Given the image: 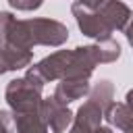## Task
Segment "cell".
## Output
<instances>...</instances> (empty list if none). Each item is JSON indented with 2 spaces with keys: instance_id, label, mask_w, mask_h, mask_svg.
<instances>
[{
  "instance_id": "6da1fadb",
  "label": "cell",
  "mask_w": 133,
  "mask_h": 133,
  "mask_svg": "<svg viewBox=\"0 0 133 133\" xmlns=\"http://www.w3.org/2000/svg\"><path fill=\"white\" fill-rule=\"evenodd\" d=\"M69 39V29L64 23L56 19H12L8 33H6V44L23 48V50H33L35 46H48V48H60Z\"/></svg>"
},
{
  "instance_id": "7a4b0ae2",
  "label": "cell",
  "mask_w": 133,
  "mask_h": 133,
  "mask_svg": "<svg viewBox=\"0 0 133 133\" xmlns=\"http://www.w3.org/2000/svg\"><path fill=\"white\" fill-rule=\"evenodd\" d=\"M42 85L29 81L25 75L17 77L12 81H8L6 89H4V100L10 108V112H21V110H31V108H39L42 106Z\"/></svg>"
},
{
  "instance_id": "3957f363",
  "label": "cell",
  "mask_w": 133,
  "mask_h": 133,
  "mask_svg": "<svg viewBox=\"0 0 133 133\" xmlns=\"http://www.w3.org/2000/svg\"><path fill=\"white\" fill-rule=\"evenodd\" d=\"M71 12L77 21V27L83 35L91 37V39H106V37H112V29L110 25L106 23V19L100 15L98 8H87L85 4H81L79 0L71 4Z\"/></svg>"
},
{
  "instance_id": "277c9868",
  "label": "cell",
  "mask_w": 133,
  "mask_h": 133,
  "mask_svg": "<svg viewBox=\"0 0 133 133\" xmlns=\"http://www.w3.org/2000/svg\"><path fill=\"white\" fill-rule=\"evenodd\" d=\"M42 112H44V118H46V125H48L50 133H64L73 123V112L69 110V106L60 104L54 96L44 98Z\"/></svg>"
},
{
  "instance_id": "5b68a950",
  "label": "cell",
  "mask_w": 133,
  "mask_h": 133,
  "mask_svg": "<svg viewBox=\"0 0 133 133\" xmlns=\"http://www.w3.org/2000/svg\"><path fill=\"white\" fill-rule=\"evenodd\" d=\"M89 79L87 77H64V79H58L56 87H54V98L60 102V104H71L75 100H81L89 94Z\"/></svg>"
},
{
  "instance_id": "8992f818",
  "label": "cell",
  "mask_w": 133,
  "mask_h": 133,
  "mask_svg": "<svg viewBox=\"0 0 133 133\" xmlns=\"http://www.w3.org/2000/svg\"><path fill=\"white\" fill-rule=\"evenodd\" d=\"M33 60V52L31 50H23L10 44L0 46V75L10 73V71H19V69H27Z\"/></svg>"
},
{
  "instance_id": "52a82bcc",
  "label": "cell",
  "mask_w": 133,
  "mask_h": 133,
  "mask_svg": "<svg viewBox=\"0 0 133 133\" xmlns=\"http://www.w3.org/2000/svg\"><path fill=\"white\" fill-rule=\"evenodd\" d=\"M10 114H12V123L17 127V133H50L46 118H44V112H42V106L31 108V110L10 112Z\"/></svg>"
},
{
  "instance_id": "ba28073f",
  "label": "cell",
  "mask_w": 133,
  "mask_h": 133,
  "mask_svg": "<svg viewBox=\"0 0 133 133\" xmlns=\"http://www.w3.org/2000/svg\"><path fill=\"white\" fill-rule=\"evenodd\" d=\"M100 15L106 19V23L110 25L112 31H123L129 17H131V8L123 2V0H104L98 6Z\"/></svg>"
},
{
  "instance_id": "9c48e42d",
  "label": "cell",
  "mask_w": 133,
  "mask_h": 133,
  "mask_svg": "<svg viewBox=\"0 0 133 133\" xmlns=\"http://www.w3.org/2000/svg\"><path fill=\"white\" fill-rule=\"evenodd\" d=\"M85 98L91 100V102H96V104L106 112V108L114 102V85H112V81L100 79L94 87H89V94H87Z\"/></svg>"
},
{
  "instance_id": "30bf717a",
  "label": "cell",
  "mask_w": 133,
  "mask_h": 133,
  "mask_svg": "<svg viewBox=\"0 0 133 133\" xmlns=\"http://www.w3.org/2000/svg\"><path fill=\"white\" fill-rule=\"evenodd\" d=\"M8 4L15 8V10H23V12H31V10H37L44 0H8Z\"/></svg>"
},
{
  "instance_id": "8fae6325",
  "label": "cell",
  "mask_w": 133,
  "mask_h": 133,
  "mask_svg": "<svg viewBox=\"0 0 133 133\" xmlns=\"http://www.w3.org/2000/svg\"><path fill=\"white\" fill-rule=\"evenodd\" d=\"M15 15L8 12V10H0V46L6 44V33H8V27L12 23Z\"/></svg>"
},
{
  "instance_id": "7c38bea8",
  "label": "cell",
  "mask_w": 133,
  "mask_h": 133,
  "mask_svg": "<svg viewBox=\"0 0 133 133\" xmlns=\"http://www.w3.org/2000/svg\"><path fill=\"white\" fill-rule=\"evenodd\" d=\"M12 114L6 110H0V133H12Z\"/></svg>"
},
{
  "instance_id": "4fadbf2b",
  "label": "cell",
  "mask_w": 133,
  "mask_h": 133,
  "mask_svg": "<svg viewBox=\"0 0 133 133\" xmlns=\"http://www.w3.org/2000/svg\"><path fill=\"white\" fill-rule=\"evenodd\" d=\"M125 37H127V42H129V46L133 48V12H131V17H129V21H127V25H125Z\"/></svg>"
},
{
  "instance_id": "5bb4252c",
  "label": "cell",
  "mask_w": 133,
  "mask_h": 133,
  "mask_svg": "<svg viewBox=\"0 0 133 133\" xmlns=\"http://www.w3.org/2000/svg\"><path fill=\"white\" fill-rule=\"evenodd\" d=\"M79 2H81V4H85L87 8H98L104 0H79Z\"/></svg>"
},
{
  "instance_id": "9a60e30c",
  "label": "cell",
  "mask_w": 133,
  "mask_h": 133,
  "mask_svg": "<svg viewBox=\"0 0 133 133\" xmlns=\"http://www.w3.org/2000/svg\"><path fill=\"white\" fill-rule=\"evenodd\" d=\"M125 104L133 110V89H129V91H127V96H125Z\"/></svg>"
},
{
  "instance_id": "2e32d148",
  "label": "cell",
  "mask_w": 133,
  "mask_h": 133,
  "mask_svg": "<svg viewBox=\"0 0 133 133\" xmlns=\"http://www.w3.org/2000/svg\"><path fill=\"white\" fill-rule=\"evenodd\" d=\"M131 110V108H129ZM123 133H133V110H131V116H129V123H127V127L123 129Z\"/></svg>"
},
{
  "instance_id": "e0dca14e",
  "label": "cell",
  "mask_w": 133,
  "mask_h": 133,
  "mask_svg": "<svg viewBox=\"0 0 133 133\" xmlns=\"http://www.w3.org/2000/svg\"><path fill=\"white\" fill-rule=\"evenodd\" d=\"M94 133H114V131H112V127H108V125H100Z\"/></svg>"
}]
</instances>
